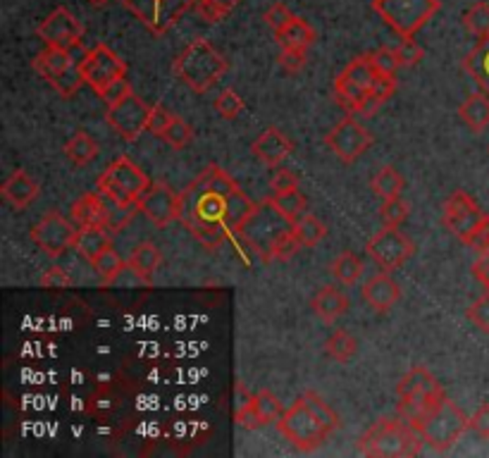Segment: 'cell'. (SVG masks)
Returning a JSON list of instances; mask_svg holds the SVG:
<instances>
[{
	"label": "cell",
	"mask_w": 489,
	"mask_h": 458,
	"mask_svg": "<svg viewBox=\"0 0 489 458\" xmlns=\"http://www.w3.org/2000/svg\"><path fill=\"white\" fill-rule=\"evenodd\" d=\"M255 208L258 205L220 165H208L180 193V223L211 251L239 236Z\"/></svg>",
	"instance_id": "obj_1"
},
{
	"label": "cell",
	"mask_w": 489,
	"mask_h": 458,
	"mask_svg": "<svg viewBox=\"0 0 489 458\" xmlns=\"http://www.w3.org/2000/svg\"><path fill=\"white\" fill-rule=\"evenodd\" d=\"M275 425L297 452L310 453L320 449L329 440V434L339 428V415L316 391H306L291 403Z\"/></svg>",
	"instance_id": "obj_2"
},
{
	"label": "cell",
	"mask_w": 489,
	"mask_h": 458,
	"mask_svg": "<svg viewBox=\"0 0 489 458\" xmlns=\"http://www.w3.org/2000/svg\"><path fill=\"white\" fill-rule=\"evenodd\" d=\"M425 437L406 418H380L359 440V453L372 458L418 456L422 452Z\"/></svg>",
	"instance_id": "obj_3"
},
{
	"label": "cell",
	"mask_w": 489,
	"mask_h": 458,
	"mask_svg": "<svg viewBox=\"0 0 489 458\" xmlns=\"http://www.w3.org/2000/svg\"><path fill=\"white\" fill-rule=\"evenodd\" d=\"M230 69V62L205 38H196L172 60V75L196 93L211 91Z\"/></svg>",
	"instance_id": "obj_4"
},
{
	"label": "cell",
	"mask_w": 489,
	"mask_h": 458,
	"mask_svg": "<svg viewBox=\"0 0 489 458\" xmlns=\"http://www.w3.org/2000/svg\"><path fill=\"white\" fill-rule=\"evenodd\" d=\"M397 397V413L418 428V422L425 421V418L444 401L446 394L444 387L434 380V375L428 368L413 366L399 380Z\"/></svg>",
	"instance_id": "obj_5"
},
{
	"label": "cell",
	"mask_w": 489,
	"mask_h": 458,
	"mask_svg": "<svg viewBox=\"0 0 489 458\" xmlns=\"http://www.w3.org/2000/svg\"><path fill=\"white\" fill-rule=\"evenodd\" d=\"M151 186V180L146 177L139 165L120 155L118 161H112L106 168V172L99 177V192L115 205H137L141 193Z\"/></svg>",
	"instance_id": "obj_6"
},
{
	"label": "cell",
	"mask_w": 489,
	"mask_h": 458,
	"mask_svg": "<svg viewBox=\"0 0 489 458\" xmlns=\"http://www.w3.org/2000/svg\"><path fill=\"white\" fill-rule=\"evenodd\" d=\"M440 7V0H372V10L401 38L415 36Z\"/></svg>",
	"instance_id": "obj_7"
},
{
	"label": "cell",
	"mask_w": 489,
	"mask_h": 458,
	"mask_svg": "<svg viewBox=\"0 0 489 458\" xmlns=\"http://www.w3.org/2000/svg\"><path fill=\"white\" fill-rule=\"evenodd\" d=\"M31 68L41 79H46L50 87L60 93L62 99H72L81 87H84V77L79 72V62L75 60L72 50L56 48V46H46L34 60Z\"/></svg>",
	"instance_id": "obj_8"
},
{
	"label": "cell",
	"mask_w": 489,
	"mask_h": 458,
	"mask_svg": "<svg viewBox=\"0 0 489 458\" xmlns=\"http://www.w3.org/2000/svg\"><path fill=\"white\" fill-rule=\"evenodd\" d=\"M468 428H471V418L452 399H444L425 421L418 422V430L425 437V444L437 453L449 452Z\"/></svg>",
	"instance_id": "obj_9"
},
{
	"label": "cell",
	"mask_w": 489,
	"mask_h": 458,
	"mask_svg": "<svg viewBox=\"0 0 489 458\" xmlns=\"http://www.w3.org/2000/svg\"><path fill=\"white\" fill-rule=\"evenodd\" d=\"M378 79V69L372 65L370 53L353 57L344 72L335 79V99L349 115L356 118V112L366 103V99L372 93V84Z\"/></svg>",
	"instance_id": "obj_10"
},
{
	"label": "cell",
	"mask_w": 489,
	"mask_h": 458,
	"mask_svg": "<svg viewBox=\"0 0 489 458\" xmlns=\"http://www.w3.org/2000/svg\"><path fill=\"white\" fill-rule=\"evenodd\" d=\"M127 13L141 22L153 36H165L180 19L196 7V0H120Z\"/></svg>",
	"instance_id": "obj_11"
},
{
	"label": "cell",
	"mask_w": 489,
	"mask_h": 458,
	"mask_svg": "<svg viewBox=\"0 0 489 458\" xmlns=\"http://www.w3.org/2000/svg\"><path fill=\"white\" fill-rule=\"evenodd\" d=\"M289 227L291 223H286L285 217L279 215L265 199L258 208H255L254 215L248 217V223L244 224L239 236H242L248 246L254 248L260 258L265 260V263H270V248H273L275 239H277L282 232H286Z\"/></svg>",
	"instance_id": "obj_12"
},
{
	"label": "cell",
	"mask_w": 489,
	"mask_h": 458,
	"mask_svg": "<svg viewBox=\"0 0 489 458\" xmlns=\"http://www.w3.org/2000/svg\"><path fill=\"white\" fill-rule=\"evenodd\" d=\"M77 234H79V227L75 220H68L57 211H48L38 220V224L31 227V242L48 258H60L69 248H75Z\"/></svg>",
	"instance_id": "obj_13"
},
{
	"label": "cell",
	"mask_w": 489,
	"mask_h": 458,
	"mask_svg": "<svg viewBox=\"0 0 489 458\" xmlns=\"http://www.w3.org/2000/svg\"><path fill=\"white\" fill-rule=\"evenodd\" d=\"M79 72L84 77V84L91 87L96 93H100L115 79L127 77V62L110 46L96 44L81 56Z\"/></svg>",
	"instance_id": "obj_14"
},
{
	"label": "cell",
	"mask_w": 489,
	"mask_h": 458,
	"mask_svg": "<svg viewBox=\"0 0 489 458\" xmlns=\"http://www.w3.org/2000/svg\"><path fill=\"white\" fill-rule=\"evenodd\" d=\"M366 251L380 270L391 273V270H399L406 260L413 258L415 246L399 227H382L368 242Z\"/></svg>",
	"instance_id": "obj_15"
},
{
	"label": "cell",
	"mask_w": 489,
	"mask_h": 458,
	"mask_svg": "<svg viewBox=\"0 0 489 458\" xmlns=\"http://www.w3.org/2000/svg\"><path fill=\"white\" fill-rule=\"evenodd\" d=\"M151 106L143 103V99H139L137 93H127L122 100L118 103H110L106 112V120L118 137H122V141L134 143L143 131H146V124H149Z\"/></svg>",
	"instance_id": "obj_16"
},
{
	"label": "cell",
	"mask_w": 489,
	"mask_h": 458,
	"mask_svg": "<svg viewBox=\"0 0 489 458\" xmlns=\"http://www.w3.org/2000/svg\"><path fill=\"white\" fill-rule=\"evenodd\" d=\"M325 146H328L344 165H351V162L359 161L360 155L370 149L372 134L359 120L353 118V115H349V118H344L339 124H335V127L328 131Z\"/></svg>",
	"instance_id": "obj_17"
},
{
	"label": "cell",
	"mask_w": 489,
	"mask_h": 458,
	"mask_svg": "<svg viewBox=\"0 0 489 458\" xmlns=\"http://www.w3.org/2000/svg\"><path fill=\"white\" fill-rule=\"evenodd\" d=\"M36 36L41 38L46 46L75 50L79 48L81 38H84V25H81L75 15L69 13L68 7L60 5L38 25Z\"/></svg>",
	"instance_id": "obj_18"
},
{
	"label": "cell",
	"mask_w": 489,
	"mask_h": 458,
	"mask_svg": "<svg viewBox=\"0 0 489 458\" xmlns=\"http://www.w3.org/2000/svg\"><path fill=\"white\" fill-rule=\"evenodd\" d=\"M137 205L139 213L155 227H168L174 220H180V193L172 192V186L165 182H151Z\"/></svg>",
	"instance_id": "obj_19"
},
{
	"label": "cell",
	"mask_w": 489,
	"mask_h": 458,
	"mask_svg": "<svg viewBox=\"0 0 489 458\" xmlns=\"http://www.w3.org/2000/svg\"><path fill=\"white\" fill-rule=\"evenodd\" d=\"M487 213H483V208L471 199V193H465L463 189L453 192L449 199L444 201V208H442V224L446 227V232H452L453 236H459L463 242L465 236L471 234L477 224L483 223V217Z\"/></svg>",
	"instance_id": "obj_20"
},
{
	"label": "cell",
	"mask_w": 489,
	"mask_h": 458,
	"mask_svg": "<svg viewBox=\"0 0 489 458\" xmlns=\"http://www.w3.org/2000/svg\"><path fill=\"white\" fill-rule=\"evenodd\" d=\"M251 153L263 162L265 168H279L282 162L294 153V141L286 137L285 131L277 127H267L254 143H251Z\"/></svg>",
	"instance_id": "obj_21"
},
{
	"label": "cell",
	"mask_w": 489,
	"mask_h": 458,
	"mask_svg": "<svg viewBox=\"0 0 489 458\" xmlns=\"http://www.w3.org/2000/svg\"><path fill=\"white\" fill-rule=\"evenodd\" d=\"M360 298L370 306L375 313H390L394 306L399 304L401 298V286L390 273H378L375 277H370L360 289Z\"/></svg>",
	"instance_id": "obj_22"
},
{
	"label": "cell",
	"mask_w": 489,
	"mask_h": 458,
	"mask_svg": "<svg viewBox=\"0 0 489 458\" xmlns=\"http://www.w3.org/2000/svg\"><path fill=\"white\" fill-rule=\"evenodd\" d=\"M0 193H3V199L13 205V208L22 211V208H26V205L36 201V196L41 193V184H38L26 170H15V172L3 182Z\"/></svg>",
	"instance_id": "obj_23"
},
{
	"label": "cell",
	"mask_w": 489,
	"mask_h": 458,
	"mask_svg": "<svg viewBox=\"0 0 489 458\" xmlns=\"http://www.w3.org/2000/svg\"><path fill=\"white\" fill-rule=\"evenodd\" d=\"M349 297L341 289L332 285H325L316 291V297L310 298V308L320 317L325 325H332L337 317H341L349 310Z\"/></svg>",
	"instance_id": "obj_24"
},
{
	"label": "cell",
	"mask_w": 489,
	"mask_h": 458,
	"mask_svg": "<svg viewBox=\"0 0 489 458\" xmlns=\"http://www.w3.org/2000/svg\"><path fill=\"white\" fill-rule=\"evenodd\" d=\"M106 208L108 201L100 192H88L72 203L69 215L77 223V227H88V224H103L106 227Z\"/></svg>",
	"instance_id": "obj_25"
},
{
	"label": "cell",
	"mask_w": 489,
	"mask_h": 458,
	"mask_svg": "<svg viewBox=\"0 0 489 458\" xmlns=\"http://www.w3.org/2000/svg\"><path fill=\"white\" fill-rule=\"evenodd\" d=\"M108 248H112V232L103 224H88V227H79V234H77L75 251L87 258L88 263L99 258L100 254H106Z\"/></svg>",
	"instance_id": "obj_26"
},
{
	"label": "cell",
	"mask_w": 489,
	"mask_h": 458,
	"mask_svg": "<svg viewBox=\"0 0 489 458\" xmlns=\"http://www.w3.org/2000/svg\"><path fill=\"white\" fill-rule=\"evenodd\" d=\"M162 263V251L155 246L153 242H141L139 246H134V251L127 258V267H130L131 273L137 275L141 282L149 285L151 279H153L155 270L161 267Z\"/></svg>",
	"instance_id": "obj_27"
},
{
	"label": "cell",
	"mask_w": 489,
	"mask_h": 458,
	"mask_svg": "<svg viewBox=\"0 0 489 458\" xmlns=\"http://www.w3.org/2000/svg\"><path fill=\"white\" fill-rule=\"evenodd\" d=\"M463 69L473 77L477 88L489 96V38H477L473 50L463 57Z\"/></svg>",
	"instance_id": "obj_28"
},
{
	"label": "cell",
	"mask_w": 489,
	"mask_h": 458,
	"mask_svg": "<svg viewBox=\"0 0 489 458\" xmlns=\"http://www.w3.org/2000/svg\"><path fill=\"white\" fill-rule=\"evenodd\" d=\"M275 38H277L279 48L308 50L310 46L316 44L317 34L304 17H297V15H294V19H291L285 29L277 31V34H275Z\"/></svg>",
	"instance_id": "obj_29"
},
{
	"label": "cell",
	"mask_w": 489,
	"mask_h": 458,
	"mask_svg": "<svg viewBox=\"0 0 489 458\" xmlns=\"http://www.w3.org/2000/svg\"><path fill=\"white\" fill-rule=\"evenodd\" d=\"M459 118L463 120L465 127L475 131V134L487 130L489 127V96L487 93H483V91L471 93V96L461 103Z\"/></svg>",
	"instance_id": "obj_30"
},
{
	"label": "cell",
	"mask_w": 489,
	"mask_h": 458,
	"mask_svg": "<svg viewBox=\"0 0 489 458\" xmlns=\"http://www.w3.org/2000/svg\"><path fill=\"white\" fill-rule=\"evenodd\" d=\"M99 143H96V139L88 134V131H75L72 137H69V141L65 143V158H68L75 168H84V165H88V162L99 155Z\"/></svg>",
	"instance_id": "obj_31"
},
{
	"label": "cell",
	"mask_w": 489,
	"mask_h": 458,
	"mask_svg": "<svg viewBox=\"0 0 489 458\" xmlns=\"http://www.w3.org/2000/svg\"><path fill=\"white\" fill-rule=\"evenodd\" d=\"M267 203L273 205L275 211L291 224L297 223L304 213H308V201H306V196L298 189L285 193H273V196H267Z\"/></svg>",
	"instance_id": "obj_32"
},
{
	"label": "cell",
	"mask_w": 489,
	"mask_h": 458,
	"mask_svg": "<svg viewBox=\"0 0 489 458\" xmlns=\"http://www.w3.org/2000/svg\"><path fill=\"white\" fill-rule=\"evenodd\" d=\"M291 229H294V234L298 236V242H301L304 248L317 246L328 236V224L322 223L317 215H313V213H304L297 223L291 224Z\"/></svg>",
	"instance_id": "obj_33"
},
{
	"label": "cell",
	"mask_w": 489,
	"mask_h": 458,
	"mask_svg": "<svg viewBox=\"0 0 489 458\" xmlns=\"http://www.w3.org/2000/svg\"><path fill=\"white\" fill-rule=\"evenodd\" d=\"M329 275L339 282L341 286H351L359 282V277L363 275V263L353 251H344V254L337 255L329 265Z\"/></svg>",
	"instance_id": "obj_34"
},
{
	"label": "cell",
	"mask_w": 489,
	"mask_h": 458,
	"mask_svg": "<svg viewBox=\"0 0 489 458\" xmlns=\"http://www.w3.org/2000/svg\"><path fill=\"white\" fill-rule=\"evenodd\" d=\"M370 186H372V193H375L378 199H382V201L397 199V196H401V192H403V177L399 174L397 168L384 165V168H380L378 174L372 177Z\"/></svg>",
	"instance_id": "obj_35"
},
{
	"label": "cell",
	"mask_w": 489,
	"mask_h": 458,
	"mask_svg": "<svg viewBox=\"0 0 489 458\" xmlns=\"http://www.w3.org/2000/svg\"><path fill=\"white\" fill-rule=\"evenodd\" d=\"M359 351V341L347 329H337L335 335L325 341V353L337 363H349Z\"/></svg>",
	"instance_id": "obj_36"
},
{
	"label": "cell",
	"mask_w": 489,
	"mask_h": 458,
	"mask_svg": "<svg viewBox=\"0 0 489 458\" xmlns=\"http://www.w3.org/2000/svg\"><path fill=\"white\" fill-rule=\"evenodd\" d=\"M91 265L96 267V273H99V277L103 279L106 285H112V282L120 277V273H122L124 267H127V263L120 258L115 248H108L106 254H100L99 258L93 260Z\"/></svg>",
	"instance_id": "obj_37"
},
{
	"label": "cell",
	"mask_w": 489,
	"mask_h": 458,
	"mask_svg": "<svg viewBox=\"0 0 489 458\" xmlns=\"http://www.w3.org/2000/svg\"><path fill=\"white\" fill-rule=\"evenodd\" d=\"M463 26L475 38H489V5L475 3L463 13Z\"/></svg>",
	"instance_id": "obj_38"
},
{
	"label": "cell",
	"mask_w": 489,
	"mask_h": 458,
	"mask_svg": "<svg viewBox=\"0 0 489 458\" xmlns=\"http://www.w3.org/2000/svg\"><path fill=\"white\" fill-rule=\"evenodd\" d=\"M254 406H255V411H258L263 425L277 422L279 418H282V413H285L282 401H279L270 390H260L258 394H254Z\"/></svg>",
	"instance_id": "obj_39"
},
{
	"label": "cell",
	"mask_w": 489,
	"mask_h": 458,
	"mask_svg": "<svg viewBox=\"0 0 489 458\" xmlns=\"http://www.w3.org/2000/svg\"><path fill=\"white\" fill-rule=\"evenodd\" d=\"M411 215V205L397 196V199L382 201V208H380V217H382L384 227H401Z\"/></svg>",
	"instance_id": "obj_40"
},
{
	"label": "cell",
	"mask_w": 489,
	"mask_h": 458,
	"mask_svg": "<svg viewBox=\"0 0 489 458\" xmlns=\"http://www.w3.org/2000/svg\"><path fill=\"white\" fill-rule=\"evenodd\" d=\"M161 139L168 143V146H172V149L182 151V149H186V146H189V141L193 139V130L184 122V120L180 118V115H174L172 122H170L168 130L162 131Z\"/></svg>",
	"instance_id": "obj_41"
},
{
	"label": "cell",
	"mask_w": 489,
	"mask_h": 458,
	"mask_svg": "<svg viewBox=\"0 0 489 458\" xmlns=\"http://www.w3.org/2000/svg\"><path fill=\"white\" fill-rule=\"evenodd\" d=\"M301 242H298V236L294 234V229H286V232H282V234L275 239L273 248H270V260H291L294 255L301 251Z\"/></svg>",
	"instance_id": "obj_42"
},
{
	"label": "cell",
	"mask_w": 489,
	"mask_h": 458,
	"mask_svg": "<svg viewBox=\"0 0 489 458\" xmlns=\"http://www.w3.org/2000/svg\"><path fill=\"white\" fill-rule=\"evenodd\" d=\"M108 201V199H106ZM139 213V205H115L108 201V208H106V227L110 229L112 234H118L120 229H124L127 224L134 220V215Z\"/></svg>",
	"instance_id": "obj_43"
},
{
	"label": "cell",
	"mask_w": 489,
	"mask_h": 458,
	"mask_svg": "<svg viewBox=\"0 0 489 458\" xmlns=\"http://www.w3.org/2000/svg\"><path fill=\"white\" fill-rule=\"evenodd\" d=\"M215 110L220 118L232 122V120L239 118V112L244 110L242 96H239L234 88H224V91H220V96L215 99Z\"/></svg>",
	"instance_id": "obj_44"
},
{
	"label": "cell",
	"mask_w": 489,
	"mask_h": 458,
	"mask_svg": "<svg viewBox=\"0 0 489 458\" xmlns=\"http://www.w3.org/2000/svg\"><path fill=\"white\" fill-rule=\"evenodd\" d=\"M370 60L378 69V75L397 77L399 68H401V60L397 56V48H378L370 53Z\"/></svg>",
	"instance_id": "obj_45"
},
{
	"label": "cell",
	"mask_w": 489,
	"mask_h": 458,
	"mask_svg": "<svg viewBox=\"0 0 489 458\" xmlns=\"http://www.w3.org/2000/svg\"><path fill=\"white\" fill-rule=\"evenodd\" d=\"M308 62V50H297V48H282L279 53V68L285 69L286 75H298Z\"/></svg>",
	"instance_id": "obj_46"
},
{
	"label": "cell",
	"mask_w": 489,
	"mask_h": 458,
	"mask_svg": "<svg viewBox=\"0 0 489 458\" xmlns=\"http://www.w3.org/2000/svg\"><path fill=\"white\" fill-rule=\"evenodd\" d=\"M397 56L401 60V68H413V65H418L425 57V50H422V46L413 36H409L401 38V44L397 46Z\"/></svg>",
	"instance_id": "obj_47"
},
{
	"label": "cell",
	"mask_w": 489,
	"mask_h": 458,
	"mask_svg": "<svg viewBox=\"0 0 489 458\" xmlns=\"http://www.w3.org/2000/svg\"><path fill=\"white\" fill-rule=\"evenodd\" d=\"M463 244L471 251H475V254H489V215L483 217V223L477 224L475 229H473L471 234L465 236Z\"/></svg>",
	"instance_id": "obj_48"
},
{
	"label": "cell",
	"mask_w": 489,
	"mask_h": 458,
	"mask_svg": "<svg viewBox=\"0 0 489 458\" xmlns=\"http://www.w3.org/2000/svg\"><path fill=\"white\" fill-rule=\"evenodd\" d=\"M465 317H468L480 332L489 335V294H484L483 298H477L475 304H471V308L465 310Z\"/></svg>",
	"instance_id": "obj_49"
},
{
	"label": "cell",
	"mask_w": 489,
	"mask_h": 458,
	"mask_svg": "<svg viewBox=\"0 0 489 458\" xmlns=\"http://www.w3.org/2000/svg\"><path fill=\"white\" fill-rule=\"evenodd\" d=\"M172 118H174L172 112L165 110V106H161V103H158V106L151 108V115H149V124H146V131H149V134H153V137L161 139L162 137V131L168 130L170 122H172Z\"/></svg>",
	"instance_id": "obj_50"
},
{
	"label": "cell",
	"mask_w": 489,
	"mask_h": 458,
	"mask_svg": "<svg viewBox=\"0 0 489 458\" xmlns=\"http://www.w3.org/2000/svg\"><path fill=\"white\" fill-rule=\"evenodd\" d=\"M263 19H265V25L270 26V29L277 34V31L285 29L286 25H289L291 19H294V13H291L289 7L285 5V3H275L270 10H267L265 15H263Z\"/></svg>",
	"instance_id": "obj_51"
},
{
	"label": "cell",
	"mask_w": 489,
	"mask_h": 458,
	"mask_svg": "<svg viewBox=\"0 0 489 458\" xmlns=\"http://www.w3.org/2000/svg\"><path fill=\"white\" fill-rule=\"evenodd\" d=\"M41 286L44 289H68L72 286V277L68 270H62L60 265H50L44 275H41Z\"/></svg>",
	"instance_id": "obj_52"
},
{
	"label": "cell",
	"mask_w": 489,
	"mask_h": 458,
	"mask_svg": "<svg viewBox=\"0 0 489 458\" xmlns=\"http://www.w3.org/2000/svg\"><path fill=\"white\" fill-rule=\"evenodd\" d=\"M270 189H273V193L294 192V189H298V174L286 168H275L273 180H270Z\"/></svg>",
	"instance_id": "obj_53"
},
{
	"label": "cell",
	"mask_w": 489,
	"mask_h": 458,
	"mask_svg": "<svg viewBox=\"0 0 489 458\" xmlns=\"http://www.w3.org/2000/svg\"><path fill=\"white\" fill-rule=\"evenodd\" d=\"M127 93H131V87H130V81L122 77V79H115L112 84H108V87L103 88L99 96L106 100V106H110V103H118V100H122Z\"/></svg>",
	"instance_id": "obj_54"
},
{
	"label": "cell",
	"mask_w": 489,
	"mask_h": 458,
	"mask_svg": "<svg viewBox=\"0 0 489 458\" xmlns=\"http://www.w3.org/2000/svg\"><path fill=\"white\" fill-rule=\"evenodd\" d=\"M193 13L199 15L203 22H208V25H217V22H223L224 17H227V13H223L220 7L213 5L211 0H196V7H193Z\"/></svg>",
	"instance_id": "obj_55"
},
{
	"label": "cell",
	"mask_w": 489,
	"mask_h": 458,
	"mask_svg": "<svg viewBox=\"0 0 489 458\" xmlns=\"http://www.w3.org/2000/svg\"><path fill=\"white\" fill-rule=\"evenodd\" d=\"M471 430L480 440H489V403H483V406L473 413Z\"/></svg>",
	"instance_id": "obj_56"
},
{
	"label": "cell",
	"mask_w": 489,
	"mask_h": 458,
	"mask_svg": "<svg viewBox=\"0 0 489 458\" xmlns=\"http://www.w3.org/2000/svg\"><path fill=\"white\" fill-rule=\"evenodd\" d=\"M473 275L484 286V294H489V254H483L473 263Z\"/></svg>",
	"instance_id": "obj_57"
},
{
	"label": "cell",
	"mask_w": 489,
	"mask_h": 458,
	"mask_svg": "<svg viewBox=\"0 0 489 458\" xmlns=\"http://www.w3.org/2000/svg\"><path fill=\"white\" fill-rule=\"evenodd\" d=\"M211 3H213V5L220 7V10H223V13L230 15L232 10H234V7L239 5V3H242V0H211Z\"/></svg>",
	"instance_id": "obj_58"
},
{
	"label": "cell",
	"mask_w": 489,
	"mask_h": 458,
	"mask_svg": "<svg viewBox=\"0 0 489 458\" xmlns=\"http://www.w3.org/2000/svg\"><path fill=\"white\" fill-rule=\"evenodd\" d=\"M88 3H91L93 7H103V5H108L110 0H88Z\"/></svg>",
	"instance_id": "obj_59"
}]
</instances>
